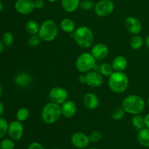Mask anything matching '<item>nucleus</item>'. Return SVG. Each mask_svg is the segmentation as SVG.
<instances>
[{"label": "nucleus", "mask_w": 149, "mask_h": 149, "mask_svg": "<svg viewBox=\"0 0 149 149\" xmlns=\"http://www.w3.org/2000/svg\"><path fill=\"white\" fill-rule=\"evenodd\" d=\"M3 9H4V5H3L2 2L0 1V13H1V12H2Z\"/></svg>", "instance_id": "a19ab883"}, {"label": "nucleus", "mask_w": 149, "mask_h": 149, "mask_svg": "<svg viewBox=\"0 0 149 149\" xmlns=\"http://www.w3.org/2000/svg\"><path fill=\"white\" fill-rule=\"evenodd\" d=\"M81 0H61L63 10L68 13H73L80 7Z\"/></svg>", "instance_id": "a211bd4d"}, {"label": "nucleus", "mask_w": 149, "mask_h": 149, "mask_svg": "<svg viewBox=\"0 0 149 149\" xmlns=\"http://www.w3.org/2000/svg\"><path fill=\"white\" fill-rule=\"evenodd\" d=\"M14 81L17 87L25 88L31 84L32 81V77L27 72H20L15 75Z\"/></svg>", "instance_id": "f3484780"}, {"label": "nucleus", "mask_w": 149, "mask_h": 149, "mask_svg": "<svg viewBox=\"0 0 149 149\" xmlns=\"http://www.w3.org/2000/svg\"><path fill=\"white\" fill-rule=\"evenodd\" d=\"M71 142L75 148L79 149L86 148L90 143L88 135L81 132H77L73 134L71 138Z\"/></svg>", "instance_id": "9b49d317"}, {"label": "nucleus", "mask_w": 149, "mask_h": 149, "mask_svg": "<svg viewBox=\"0 0 149 149\" xmlns=\"http://www.w3.org/2000/svg\"><path fill=\"white\" fill-rule=\"evenodd\" d=\"M41 42H42V39L39 34L31 35V36L28 39V45L31 47H36L39 46Z\"/></svg>", "instance_id": "c756f323"}, {"label": "nucleus", "mask_w": 149, "mask_h": 149, "mask_svg": "<svg viewBox=\"0 0 149 149\" xmlns=\"http://www.w3.org/2000/svg\"><path fill=\"white\" fill-rule=\"evenodd\" d=\"M125 111L124 110L123 108L121 106V107H116V109H113L111 112V118L115 121H119L122 119H123V117L125 115Z\"/></svg>", "instance_id": "bb28decb"}, {"label": "nucleus", "mask_w": 149, "mask_h": 149, "mask_svg": "<svg viewBox=\"0 0 149 149\" xmlns=\"http://www.w3.org/2000/svg\"><path fill=\"white\" fill-rule=\"evenodd\" d=\"M39 36L42 41L50 42L55 40L58 35V26L57 23L51 19L44 20L40 25Z\"/></svg>", "instance_id": "39448f33"}, {"label": "nucleus", "mask_w": 149, "mask_h": 149, "mask_svg": "<svg viewBox=\"0 0 149 149\" xmlns=\"http://www.w3.org/2000/svg\"><path fill=\"white\" fill-rule=\"evenodd\" d=\"M109 53V47L103 43H97L92 47L91 54L97 61H102L108 56Z\"/></svg>", "instance_id": "4468645a"}, {"label": "nucleus", "mask_w": 149, "mask_h": 149, "mask_svg": "<svg viewBox=\"0 0 149 149\" xmlns=\"http://www.w3.org/2000/svg\"><path fill=\"white\" fill-rule=\"evenodd\" d=\"M144 43L143 39L141 36L139 34L138 35H133L130 39V45L132 49H135V50H138L140 49L143 47Z\"/></svg>", "instance_id": "b1692460"}, {"label": "nucleus", "mask_w": 149, "mask_h": 149, "mask_svg": "<svg viewBox=\"0 0 149 149\" xmlns=\"http://www.w3.org/2000/svg\"><path fill=\"white\" fill-rule=\"evenodd\" d=\"M145 43H146V45L147 48L149 49V35H148V36H147V37L146 38Z\"/></svg>", "instance_id": "ea45409f"}, {"label": "nucleus", "mask_w": 149, "mask_h": 149, "mask_svg": "<svg viewBox=\"0 0 149 149\" xmlns=\"http://www.w3.org/2000/svg\"><path fill=\"white\" fill-rule=\"evenodd\" d=\"M131 122H132V126L135 127V129L140 130L145 127V122H144V116L140 114L132 115V119H131Z\"/></svg>", "instance_id": "5701e85b"}, {"label": "nucleus", "mask_w": 149, "mask_h": 149, "mask_svg": "<svg viewBox=\"0 0 149 149\" xmlns=\"http://www.w3.org/2000/svg\"><path fill=\"white\" fill-rule=\"evenodd\" d=\"M60 28L63 31L68 33H73L77 29L75 22L69 17H65L61 20L60 23Z\"/></svg>", "instance_id": "aec40b11"}, {"label": "nucleus", "mask_w": 149, "mask_h": 149, "mask_svg": "<svg viewBox=\"0 0 149 149\" xmlns=\"http://www.w3.org/2000/svg\"><path fill=\"white\" fill-rule=\"evenodd\" d=\"M29 116H30V111L26 107H22L19 109L16 113V119L19 122H25L29 119Z\"/></svg>", "instance_id": "a878e982"}, {"label": "nucleus", "mask_w": 149, "mask_h": 149, "mask_svg": "<svg viewBox=\"0 0 149 149\" xmlns=\"http://www.w3.org/2000/svg\"><path fill=\"white\" fill-rule=\"evenodd\" d=\"M125 26L127 31L132 35H138L142 31V23L137 17L129 16L125 20Z\"/></svg>", "instance_id": "f8f14e48"}, {"label": "nucleus", "mask_w": 149, "mask_h": 149, "mask_svg": "<svg viewBox=\"0 0 149 149\" xmlns=\"http://www.w3.org/2000/svg\"><path fill=\"white\" fill-rule=\"evenodd\" d=\"M23 131H24V128L21 122L15 120L13 121L9 124L7 134L10 138H11L14 141H18L23 138Z\"/></svg>", "instance_id": "1a4fd4ad"}, {"label": "nucleus", "mask_w": 149, "mask_h": 149, "mask_svg": "<svg viewBox=\"0 0 149 149\" xmlns=\"http://www.w3.org/2000/svg\"><path fill=\"white\" fill-rule=\"evenodd\" d=\"M62 116L61 105L49 102L42 108L41 112L42 119L47 125H52L58 122Z\"/></svg>", "instance_id": "20e7f679"}, {"label": "nucleus", "mask_w": 149, "mask_h": 149, "mask_svg": "<svg viewBox=\"0 0 149 149\" xmlns=\"http://www.w3.org/2000/svg\"><path fill=\"white\" fill-rule=\"evenodd\" d=\"M9 124L5 118L0 116V139L4 138L8 132Z\"/></svg>", "instance_id": "cd10ccee"}, {"label": "nucleus", "mask_w": 149, "mask_h": 149, "mask_svg": "<svg viewBox=\"0 0 149 149\" xmlns=\"http://www.w3.org/2000/svg\"><path fill=\"white\" fill-rule=\"evenodd\" d=\"M26 31L30 35H36L39 33V29H40V25L39 24L36 20H29L26 23Z\"/></svg>", "instance_id": "4be33fe9"}, {"label": "nucleus", "mask_w": 149, "mask_h": 149, "mask_svg": "<svg viewBox=\"0 0 149 149\" xmlns=\"http://www.w3.org/2000/svg\"><path fill=\"white\" fill-rule=\"evenodd\" d=\"M85 76L86 84L89 87L97 88V87H100L103 84V76L98 71L93 70L87 73Z\"/></svg>", "instance_id": "ddd939ff"}, {"label": "nucleus", "mask_w": 149, "mask_h": 149, "mask_svg": "<svg viewBox=\"0 0 149 149\" xmlns=\"http://www.w3.org/2000/svg\"><path fill=\"white\" fill-rule=\"evenodd\" d=\"M97 60L91 52H83L80 54L76 61V68L81 74H87L94 69Z\"/></svg>", "instance_id": "423d86ee"}, {"label": "nucleus", "mask_w": 149, "mask_h": 149, "mask_svg": "<svg viewBox=\"0 0 149 149\" xmlns=\"http://www.w3.org/2000/svg\"><path fill=\"white\" fill-rule=\"evenodd\" d=\"M122 107L125 112L129 114H140L145 109L146 102L141 96L138 95H130L123 99Z\"/></svg>", "instance_id": "f257e3e1"}, {"label": "nucleus", "mask_w": 149, "mask_h": 149, "mask_svg": "<svg viewBox=\"0 0 149 149\" xmlns=\"http://www.w3.org/2000/svg\"><path fill=\"white\" fill-rule=\"evenodd\" d=\"M109 87L113 93L121 94L129 86V78L124 71H113L108 80Z\"/></svg>", "instance_id": "f03ea898"}, {"label": "nucleus", "mask_w": 149, "mask_h": 149, "mask_svg": "<svg viewBox=\"0 0 149 149\" xmlns=\"http://www.w3.org/2000/svg\"><path fill=\"white\" fill-rule=\"evenodd\" d=\"M114 71L113 67H112L111 64L109 63H103L101 65H100V68H99V72L106 77H109L112 74V73Z\"/></svg>", "instance_id": "393cba45"}, {"label": "nucleus", "mask_w": 149, "mask_h": 149, "mask_svg": "<svg viewBox=\"0 0 149 149\" xmlns=\"http://www.w3.org/2000/svg\"><path fill=\"white\" fill-rule=\"evenodd\" d=\"M49 98L51 102L61 105L68 98V92L61 87H54L49 90Z\"/></svg>", "instance_id": "6e6552de"}, {"label": "nucleus", "mask_w": 149, "mask_h": 149, "mask_svg": "<svg viewBox=\"0 0 149 149\" xmlns=\"http://www.w3.org/2000/svg\"><path fill=\"white\" fill-rule=\"evenodd\" d=\"M15 143L11 138H5L0 142V149H14Z\"/></svg>", "instance_id": "7c9ffc66"}, {"label": "nucleus", "mask_w": 149, "mask_h": 149, "mask_svg": "<svg viewBox=\"0 0 149 149\" xmlns=\"http://www.w3.org/2000/svg\"><path fill=\"white\" fill-rule=\"evenodd\" d=\"M4 45L3 44L2 41L0 40V54L2 53V52L4 51Z\"/></svg>", "instance_id": "58836bf2"}, {"label": "nucleus", "mask_w": 149, "mask_h": 149, "mask_svg": "<svg viewBox=\"0 0 149 149\" xmlns=\"http://www.w3.org/2000/svg\"><path fill=\"white\" fill-rule=\"evenodd\" d=\"M4 113V104L0 101V116H2Z\"/></svg>", "instance_id": "4c0bfd02"}, {"label": "nucleus", "mask_w": 149, "mask_h": 149, "mask_svg": "<svg viewBox=\"0 0 149 149\" xmlns=\"http://www.w3.org/2000/svg\"><path fill=\"white\" fill-rule=\"evenodd\" d=\"M47 1L50 3H55V2H56L58 0H47Z\"/></svg>", "instance_id": "37998d69"}, {"label": "nucleus", "mask_w": 149, "mask_h": 149, "mask_svg": "<svg viewBox=\"0 0 149 149\" xmlns=\"http://www.w3.org/2000/svg\"><path fill=\"white\" fill-rule=\"evenodd\" d=\"M115 9V4L112 0H99L95 4L94 11L97 16L106 17L112 14Z\"/></svg>", "instance_id": "0eeeda50"}, {"label": "nucleus", "mask_w": 149, "mask_h": 149, "mask_svg": "<svg viewBox=\"0 0 149 149\" xmlns=\"http://www.w3.org/2000/svg\"><path fill=\"white\" fill-rule=\"evenodd\" d=\"M1 41L5 47H10L14 42V36L11 32H4L1 36Z\"/></svg>", "instance_id": "c85d7f7f"}, {"label": "nucleus", "mask_w": 149, "mask_h": 149, "mask_svg": "<svg viewBox=\"0 0 149 149\" xmlns=\"http://www.w3.org/2000/svg\"><path fill=\"white\" fill-rule=\"evenodd\" d=\"M147 103H148V106H149V96H148V99H147Z\"/></svg>", "instance_id": "c03bdc74"}, {"label": "nucleus", "mask_w": 149, "mask_h": 149, "mask_svg": "<svg viewBox=\"0 0 149 149\" xmlns=\"http://www.w3.org/2000/svg\"><path fill=\"white\" fill-rule=\"evenodd\" d=\"M99 103L98 97L93 93H87L83 97V104L88 110H95L98 107Z\"/></svg>", "instance_id": "dca6fc26"}, {"label": "nucleus", "mask_w": 149, "mask_h": 149, "mask_svg": "<svg viewBox=\"0 0 149 149\" xmlns=\"http://www.w3.org/2000/svg\"><path fill=\"white\" fill-rule=\"evenodd\" d=\"M33 1H36V0H33Z\"/></svg>", "instance_id": "de8ad7c7"}, {"label": "nucleus", "mask_w": 149, "mask_h": 149, "mask_svg": "<svg viewBox=\"0 0 149 149\" xmlns=\"http://www.w3.org/2000/svg\"><path fill=\"white\" fill-rule=\"evenodd\" d=\"M137 140L141 146L146 148H149V128L145 127L138 130Z\"/></svg>", "instance_id": "412c9836"}, {"label": "nucleus", "mask_w": 149, "mask_h": 149, "mask_svg": "<svg viewBox=\"0 0 149 149\" xmlns=\"http://www.w3.org/2000/svg\"><path fill=\"white\" fill-rule=\"evenodd\" d=\"M55 149H61V148H55Z\"/></svg>", "instance_id": "49530a36"}, {"label": "nucleus", "mask_w": 149, "mask_h": 149, "mask_svg": "<svg viewBox=\"0 0 149 149\" xmlns=\"http://www.w3.org/2000/svg\"><path fill=\"white\" fill-rule=\"evenodd\" d=\"M2 92H3L2 87H1V86L0 85V97H1V95H2Z\"/></svg>", "instance_id": "79ce46f5"}, {"label": "nucleus", "mask_w": 149, "mask_h": 149, "mask_svg": "<svg viewBox=\"0 0 149 149\" xmlns=\"http://www.w3.org/2000/svg\"><path fill=\"white\" fill-rule=\"evenodd\" d=\"M62 116L65 118L70 119L74 117L77 111V106L75 102L71 100H67L61 105Z\"/></svg>", "instance_id": "2eb2a0df"}, {"label": "nucleus", "mask_w": 149, "mask_h": 149, "mask_svg": "<svg viewBox=\"0 0 149 149\" xmlns=\"http://www.w3.org/2000/svg\"><path fill=\"white\" fill-rule=\"evenodd\" d=\"M78 80L80 83H82V84H86V76L85 74H81V75L79 76Z\"/></svg>", "instance_id": "c9c22d12"}, {"label": "nucleus", "mask_w": 149, "mask_h": 149, "mask_svg": "<svg viewBox=\"0 0 149 149\" xmlns=\"http://www.w3.org/2000/svg\"><path fill=\"white\" fill-rule=\"evenodd\" d=\"M111 65L114 71H124L127 67L128 61L125 57L118 55L113 58Z\"/></svg>", "instance_id": "6ab92c4d"}, {"label": "nucleus", "mask_w": 149, "mask_h": 149, "mask_svg": "<svg viewBox=\"0 0 149 149\" xmlns=\"http://www.w3.org/2000/svg\"><path fill=\"white\" fill-rule=\"evenodd\" d=\"M144 122H145L146 127L149 128V113L144 116Z\"/></svg>", "instance_id": "e433bc0d"}, {"label": "nucleus", "mask_w": 149, "mask_h": 149, "mask_svg": "<svg viewBox=\"0 0 149 149\" xmlns=\"http://www.w3.org/2000/svg\"><path fill=\"white\" fill-rule=\"evenodd\" d=\"M72 36L77 45L84 49L90 47L94 42L93 31L85 26L77 28L72 33Z\"/></svg>", "instance_id": "7ed1b4c3"}, {"label": "nucleus", "mask_w": 149, "mask_h": 149, "mask_svg": "<svg viewBox=\"0 0 149 149\" xmlns=\"http://www.w3.org/2000/svg\"><path fill=\"white\" fill-rule=\"evenodd\" d=\"M95 4L91 0H81L80 7L84 11H90L94 9Z\"/></svg>", "instance_id": "2f4dec72"}, {"label": "nucleus", "mask_w": 149, "mask_h": 149, "mask_svg": "<svg viewBox=\"0 0 149 149\" xmlns=\"http://www.w3.org/2000/svg\"><path fill=\"white\" fill-rule=\"evenodd\" d=\"M14 7L17 13L23 15L31 14L36 9L33 0H16Z\"/></svg>", "instance_id": "9d476101"}, {"label": "nucleus", "mask_w": 149, "mask_h": 149, "mask_svg": "<svg viewBox=\"0 0 149 149\" xmlns=\"http://www.w3.org/2000/svg\"><path fill=\"white\" fill-rule=\"evenodd\" d=\"M88 149H97V148H94V147H92V148H88Z\"/></svg>", "instance_id": "a18cd8bd"}, {"label": "nucleus", "mask_w": 149, "mask_h": 149, "mask_svg": "<svg viewBox=\"0 0 149 149\" xmlns=\"http://www.w3.org/2000/svg\"><path fill=\"white\" fill-rule=\"evenodd\" d=\"M89 138H90V143H97L101 140L102 138V134L100 133L99 131H93L90 132V135H88Z\"/></svg>", "instance_id": "473e14b6"}, {"label": "nucleus", "mask_w": 149, "mask_h": 149, "mask_svg": "<svg viewBox=\"0 0 149 149\" xmlns=\"http://www.w3.org/2000/svg\"><path fill=\"white\" fill-rule=\"evenodd\" d=\"M27 149H45V147L40 143L33 142L29 144Z\"/></svg>", "instance_id": "72a5a7b5"}, {"label": "nucleus", "mask_w": 149, "mask_h": 149, "mask_svg": "<svg viewBox=\"0 0 149 149\" xmlns=\"http://www.w3.org/2000/svg\"><path fill=\"white\" fill-rule=\"evenodd\" d=\"M35 8L36 9H42L45 5V2L44 0H36L34 1Z\"/></svg>", "instance_id": "f704fd0d"}]
</instances>
